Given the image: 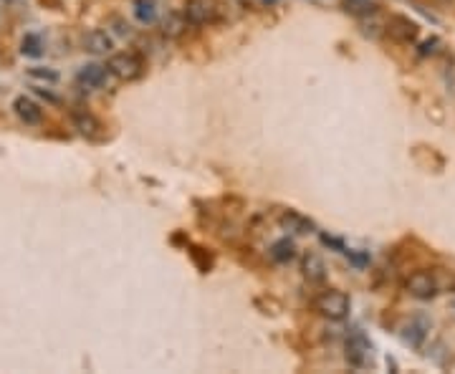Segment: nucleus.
Here are the masks:
<instances>
[{
	"label": "nucleus",
	"mask_w": 455,
	"mask_h": 374,
	"mask_svg": "<svg viewBox=\"0 0 455 374\" xmlns=\"http://www.w3.org/2000/svg\"><path fill=\"white\" fill-rule=\"evenodd\" d=\"M349 306H352L349 296H346L344 291H336V289H324L322 294L314 298L316 311H319L322 316H327V319H332V321L344 319V316L349 314Z\"/></svg>",
	"instance_id": "obj_1"
},
{
	"label": "nucleus",
	"mask_w": 455,
	"mask_h": 374,
	"mask_svg": "<svg viewBox=\"0 0 455 374\" xmlns=\"http://www.w3.org/2000/svg\"><path fill=\"white\" fill-rule=\"evenodd\" d=\"M107 68L109 73H114L119 81H134L140 79L142 71H145V64L137 54L132 51H124V54H114L109 61H107Z\"/></svg>",
	"instance_id": "obj_2"
},
{
	"label": "nucleus",
	"mask_w": 455,
	"mask_h": 374,
	"mask_svg": "<svg viewBox=\"0 0 455 374\" xmlns=\"http://www.w3.org/2000/svg\"><path fill=\"white\" fill-rule=\"evenodd\" d=\"M344 356H346V362L352 364V367L364 369L367 364L372 362V344H370V339L364 337L362 332H354L352 337L346 339Z\"/></svg>",
	"instance_id": "obj_3"
},
{
	"label": "nucleus",
	"mask_w": 455,
	"mask_h": 374,
	"mask_svg": "<svg viewBox=\"0 0 455 374\" xmlns=\"http://www.w3.org/2000/svg\"><path fill=\"white\" fill-rule=\"evenodd\" d=\"M387 36L397 43H413L420 36V25L410 20L407 16H389L387 20Z\"/></svg>",
	"instance_id": "obj_4"
},
{
	"label": "nucleus",
	"mask_w": 455,
	"mask_h": 374,
	"mask_svg": "<svg viewBox=\"0 0 455 374\" xmlns=\"http://www.w3.org/2000/svg\"><path fill=\"white\" fill-rule=\"evenodd\" d=\"M407 291H410V296L420 298V301H427V298H432L437 294V284L427 271H415L413 276L407 278Z\"/></svg>",
	"instance_id": "obj_5"
},
{
	"label": "nucleus",
	"mask_w": 455,
	"mask_h": 374,
	"mask_svg": "<svg viewBox=\"0 0 455 374\" xmlns=\"http://www.w3.org/2000/svg\"><path fill=\"white\" fill-rule=\"evenodd\" d=\"M185 18L190 25H205L215 18V6L210 0H185Z\"/></svg>",
	"instance_id": "obj_6"
},
{
	"label": "nucleus",
	"mask_w": 455,
	"mask_h": 374,
	"mask_svg": "<svg viewBox=\"0 0 455 374\" xmlns=\"http://www.w3.org/2000/svg\"><path fill=\"white\" fill-rule=\"evenodd\" d=\"M13 109H16V114H18V119L23 121V124H28V127H36V124H41L43 119V111L41 107H38L36 102L30 97H16V102H13Z\"/></svg>",
	"instance_id": "obj_7"
},
{
	"label": "nucleus",
	"mask_w": 455,
	"mask_h": 374,
	"mask_svg": "<svg viewBox=\"0 0 455 374\" xmlns=\"http://www.w3.org/2000/svg\"><path fill=\"white\" fill-rule=\"evenodd\" d=\"M107 73H109V68L102 66V64H86L76 73V81L86 89H99V86L107 84Z\"/></svg>",
	"instance_id": "obj_8"
},
{
	"label": "nucleus",
	"mask_w": 455,
	"mask_h": 374,
	"mask_svg": "<svg viewBox=\"0 0 455 374\" xmlns=\"http://www.w3.org/2000/svg\"><path fill=\"white\" fill-rule=\"evenodd\" d=\"M84 46H86V51L99 56V54H109L114 41H111V36L107 30H91V33L84 36Z\"/></svg>",
	"instance_id": "obj_9"
},
{
	"label": "nucleus",
	"mask_w": 455,
	"mask_h": 374,
	"mask_svg": "<svg viewBox=\"0 0 455 374\" xmlns=\"http://www.w3.org/2000/svg\"><path fill=\"white\" fill-rule=\"evenodd\" d=\"M71 119H73V127L79 129L84 137H94V134L102 129V124H99V119L94 114H89L86 109H76L71 114Z\"/></svg>",
	"instance_id": "obj_10"
},
{
	"label": "nucleus",
	"mask_w": 455,
	"mask_h": 374,
	"mask_svg": "<svg viewBox=\"0 0 455 374\" xmlns=\"http://www.w3.org/2000/svg\"><path fill=\"white\" fill-rule=\"evenodd\" d=\"M303 276L309 278V284H322L324 276H327V266L316 253H309L303 258Z\"/></svg>",
	"instance_id": "obj_11"
},
{
	"label": "nucleus",
	"mask_w": 455,
	"mask_h": 374,
	"mask_svg": "<svg viewBox=\"0 0 455 374\" xmlns=\"http://www.w3.org/2000/svg\"><path fill=\"white\" fill-rule=\"evenodd\" d=\"M281 225H284L286 230H291V233H311V230H314V223H311L309 217L298 215V212H293V210H286L284 215H281Z\"/></svg>",
	"instance_id": "obj_12"
},
{
	"label": "nucleus",
	"mask_w": 455,
	"mask_h": 374,
	"mask_svg": "<svg viewBox=\"0 0 455 374\" xmlns=\"http://www.w3.org/2000/svg\"><path fill=\"white\" fill-rule=\"evenodd\" d=\"M425 337H427V324H425L423 319L410 321V324L405 326V334H402V339H405L410 346H420L425 342Z\"/></svg>",
	"instance_id": "obj_13"
},
{
	"label": "nucleus",
	"mask_w": 455,
	"mask_h": 374,
	"mask_svg": "<svg viewBox=\"0 0 455 374\" xmlns=\"http://www.w3.org/2000/svg\"><path fill=\"white\" fill-rule=\"evenodd\" d=\"M134 18L150 25L157 20V3L154 0H134Z\"/></svg>",
	"instance_id": "obj_14"
},
{
	"label": "nucleus",
	"mask_w": 455,
	"mask_h": 374,
	"mask_svg": "<svg viewBox=\"0 0 455 374\" xmlns=\"http://www.w3.org/2000/svg\"><path fill=\"white\" fill-rule=\"evenodd\" d=\"M293 255H296V246H293L291 238H281L271 246V258L276 263H289Z\"/></svg>",
	"instance_id": "obj_15"
},
{
	"label": "nucleus",
	"mask_w": 455,
	"mask_h": 374,
	"mask_svg": "<svg viewBox=\"0 0 455 374\" xmlns=\"http://www.w3.org/2000/svg\"><path fill=\"white\" fill-rule=\"evenodd\" d=\"M188 28V18H185V13H170L162 23V33L170 38H177L182 36V30Z\"/></svg>",
	"instance_id": "obj_16"
},
{
	"label": "nucleus",
	"mask_w": 455,
	"mask_h": 374,
	"mask_svg": "<svg viewBox=\"0 0 455 374\" xmlns=\"http://www.w3.org/2000/svg\"><path fill=\"white\" fill-rule=\"evenodd\" d=\"M20 54L28 56V59H38V56H43L41 36H36V33H25V38L20 41Z\"/></svg>",
	"instance_id": "obj_17"
},
{
	"label": "nucleus",
	"mask_w": 455,
	"mask_h": 374,
	"mask_svg": "<svg viewBox=\"0 0 455 374\" xmlns=\"http://www.w3.org/2000/svg\"><path fill=\"white\" fill-rule=\"evenodd\" d=\"M344 8L354 16H370V13H375L377 6L370 0H344Z\"/></svg>",
	"instance_id": "obj_18"
},
{
	"label": "nucleus",
	"mask_w": 455,
	"mask_h": 374,
	"mask_svg": "<svg viewBox=\"0 0 455 374\" xmlns=\"http://www.w3.org/2000/svg\"><path fill=\"white\" fill-rule=\"evenodd\" d=\"M28 76L36 81H49V84H56V81H59V71H54V68H41V66L28 68Z\"/></svg>",
	"instance_id": "obj_19"
},
{
	"label": "nucleus",
	"mask_w": 455,
	"mask_h": 374,
	"mask_svg": "<svg viewBox=\"0 0 455 374\" xmlns=\"http://www.w3.org/2000/svg\"><path fill=\"white\" fill-rule=\"evenodd\" d=\"M437 46H440V41H437V38H430V41H425V43H423V49H420V54H423V56L435 54Z\"/></svg>",
	"instance_id": "obj_20"
},
{
	"label": "nucleus",
	"mask_w": 455,
	"mask_h": 374,
	"mask_svg": "<svg viewBox=\"0 0 455 374\" xmlns=\"http://www.w3.org/2000/svg\"><path fill=\"white\" fill-rule=\"evenodd\" d=\"M263 3H276V0H263Z\"/></svg>",
	"instance_id": "obj_21"
}]
</instances>
